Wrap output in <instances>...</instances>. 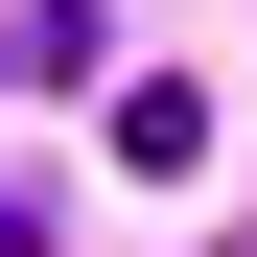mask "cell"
I'll return each instance as SVG.
<instances>
[{
	"label": "cell",
	"instance_id": "obj_1",
	"mask_svg": "<svg viewBox=\"0 0 257 257\" xmlns=\"http://www.w3.org/2000/svg\"><path fill=\"white\" fill-rule=\"evenodd\" d=\"M117 164H164V187L210 164V94H187V70H141V94H117Z\"/></svg>",
	"mask_w": 257,
	"mask_h": 257
},
{
	"label": "cell",
	"instance_id": "obj_2",
	"mask_svg": "<svg viewBox=\"0 0 257 257\" xmlns=\"http://www.w3.org/2000/svg\"><path fill=\"white\" fill-rule=\"evenodd\" d=\"M0 257H47V210H24V187H0Z\"/></svg>",
	"mask_w": 257,
	"mask_h": 257
}]
</instances>
